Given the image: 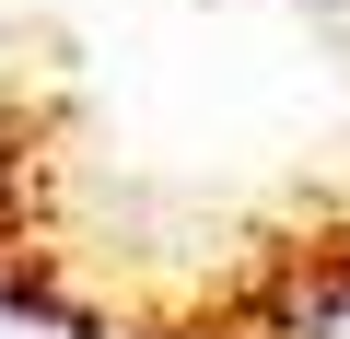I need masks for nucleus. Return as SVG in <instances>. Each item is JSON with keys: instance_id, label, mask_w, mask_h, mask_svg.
Returning a JSON list of instances; mask_svg holds the SVG:
<instances>
[{"instance_id": "obj_1", "label": "nucleus", "mask_w": 350, "mask_h": 339, "mask_svg": "<svg viewBox=\"0 0 350 339\" xmlns=\"http://www.w3.org/2000/svg\"><path fill=\"white\" fill-rule=\"evenodd\" d=\"M105 339H350V223L245 246L187 304H152V316H129Z\"/></svg>"}]
</instances>
